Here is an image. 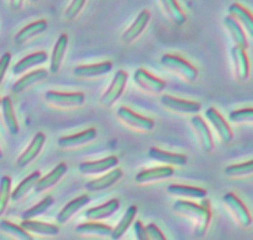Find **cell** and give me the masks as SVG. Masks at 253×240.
Wrapping results in <instances>:
<instances>
[{"mask_svg":"<svg viewBox=\"0 0 253 240\" xmlns=\"http://www.w3.org/2000/svg\"><path fill=\"white\" fill-rule=\"evenodd\" d=\"M229 16H231L235 21L239 22L242 29L247 31L250 36H253V19L252 15L245 6L239 2H232L229 6Z\"/></svg>","mask_w":253,"mask_h":240,"instance_id":"7402d4cb","label":"cell"},{"mask_svg":"<svg viewBox=\"0 0 253 240\" xmlns=\"http://www.w3.org/2000/svg\"><path fill=\"white\" fill-rule=\"evenodd\" d=\"M96 138V130L95 128H88L85 131L77 133L72 136H64L57 140V144L62 149H71V148L81 147V145L88 144L89 142L94 140Z\"/></svg>","mask_w":253,"mask_h":240,"instance_id":"7c38bea8","label":"cell"},{"mask_svg":"<svg viewBox=\"0 0 253 240\" xmlns=\"http://www.w3.org/2000/svg\"><path fill=\"white\" fill-rule=\"evenodd\" d=\"M47 61H48V56H47L46 52L40 51L36 52V53H32L30 54V56L22 58L21 61H19L15 64L14 68H12V74L19 75V74L25 73V71L34 68V67L46 63Z\"/></svg>","mask_w":253,"mask_h":240,"instance_id":"83f0119b","label":"cell"},{"mask_svg":"<svg viewBox=\"0 0 253 240\" xmlns=\"http://www.w3.org/2000/svg\"><path fill=\"white\" fill-rule=\"evenodd\" d=\"M190 125L199 138L202 149L205 153H211L214 150V139H212L211 132H210L209 127L204 122V120L200 116H194V117L190 118Z\"/></svg>","mask_w":253,"mask_h":240,"instance_id":"4fadbf2b","label":"cell"},{"mask_svg":"<svg viewBox=\"0 0 253 240\" xmlns=\"http://www.w3.org/2000/svg\"><path fill=\"white\" fill-rule=\"evenodd\" d=\"M231 59L237 79L240 81L247 80L250 76V62L246 51L240 48V47L234 46L231 49Z\"/></svg>","mask_w":253,"mask_h":240,"instance_id":"ac0fdd59","label":"cell"},{"mask_svg":"<svg viewBox=\"0 0 253 240\" xmlns=\"http://www.w3.org/2000/svg\"><path fill=\"white\" fill-rule=\"evenodd\" d=\"M113 69V63L110 61L101 62L96 64H89V66H79L73 69V74L77 78L82 79H91L99 78L105 74L110 73Z\"/></svg>","mask_w":253,"mask_h":240,"instance_id":"2e32d148","label":"cell"},{"mask_svg":"<svg viewBox=\"0 0 253 240\" xmlns=\"http://www.w3.org/2000/svg\"><path fill=\"white\" fill-rule=\"evenodd\" d=\"M44 100L52 106L61 108L79 107L85 101L83 93H59V91L48 90L44 94Z\"/></svg>","mask_w":253,"mask_h":240,"instance_id":"3957f363","label":"cell"},{"mask_svg":"<svg viewBox=\"0 0 253 240\" xmlns=\"http://www.w3.org/2000/svg\"><path fill=\"white\" fill-rule=\"evenodd\" d=\"M148 158L155 162L163 163L166 167H183L188 163V158L184 154H178V153H169L160 148L152 147L148 150Z\"/></svg>","mask_w":253,"mask_h":240,"instance_id":"9a60e30c","label":"cell"},{"mask_svg":"<svg viewBox=\"0 0 253 240\" xmlns=\"http://www.w3.org/2000/svg\"><path fill=\"white\" fill-rule=\"evenodd\" d=\"M47 26H48V24H47L46 20H43V19L37 20V21H35V22H31V24L26 25L24 29H21L19 32H17L16 36L14 37V42L16 44L25 43L26 41L31 39L32 37L37 36V34H42L43 31H46Z\"/></svg>","mask_w":253,"mask_h":240,"instance_id":"4316f807","label":"cell"},{"mask_svg":"<svg viewBox=\"0 0 253 240\" xmlns=\"http://www.w3.org/2000/svg\"><path fill=\"white\" fill-rule=\"evenodd\" d=\"M133 81L137 84L138 88H141L143 91H147L150 94H161L167 88V84H166L165 80L152 75V74H150L147 70L142 68H138L135 71Z\"/></svg>","mask_w":253,"mask_h":240,"instance_id":"52a82bcc","label":"cell"},{"mask_svg":"<svg viewBox=\"0 0 253 240\" xmlns=\"http://www.w3.org/2000/svg\"><path fill=\"white\" fill-rule=\"evenodd\" d=\"M67 46H68V36L67 34H62L57 39L51 54V63H49V71L51 74L58 73L61 64L63 62L64 54H66Z\"/></svg>","mask_w":253,"mask_h":240,"instance_id":"484cf974","label":"cell"},{"mask_svg":"<svg viewBox=\"0 0 253 240\" xmlns=\"http://www.w3.org/2000/svg\"><path fill=\"white\" fill-rule=\"evenodd\" d=\"M163 10L168 19L175 25V26H182L187 22V15L179 6L177 0H161Z\"/></svg>","mask_w":253,"mask_h":240,"instance_id":"1f68e13d","label":"cell"},{"mask_svg":"<svg viewBox=\"0 0 253 240\" xmlns=\"http://www.w3.org/2000/svg\"><path fill=\"white\" fill-rule=\"evenodd\" d=\"M89 201H90V197H89L88 195H82V196L72 200V201L68 202V204L61 209V212L57 214V222H58L59 224L67 223L79 209H82L85 205H88Z\"/></svg>","mask_w":253,"mask_h":240,"instance_id":"cb8c5ba5","label":"cell"},{"mask_svg":"<svg viewBox=\"0 0 253 240\" xmlns=\"http://www.w3.org/2000/svg\"><path fill=\"white\" fill-rule=\"evenodd\" d=\"M119 120L123 121L124 123L128 126V127L133 128L137 131H143V132H150L155 128V121L151 118L141 116L138 113L133 112L132 110L127 107H120L116 112Z\"/></svg>","mask_w":253,"mask_h":240,"instance_id":"8992f818","label":"cell"},{"mask_svg":"<svg viewBox=\"0 0 253 240\" xmlns=\"http://www.w3.org/2000/svg\"><path fill=\"white\" fill-rule=\"evenodd\" d=\"M0 106H1V113H2V121L9 131L11 136H16L19 133V123H17L16 116L14 112V106H12L11 99L9 96H5L0 101Z\"/></svg>","mask_w":253,"mask_h":240,"instance_id":"d4e9b609","label":"cell"},{"mask_svg":"<svg viewBox=\"0 0 253 240\" xmlns=\"http://www.w3.org/2000/svg\"><path fill=\"white\" fill-rule=\"evenodd\" d=\"M11 194V179L9 176H2L0 179V216L6 209Z\"/></svg>","mask_w":253,"mask_h":240,"instance_id":"f35d334b","label":"cell"},{"mask_svg":"<svg viewBox=\"0 0 253 240\" xmlns=\"http://www.w3.org/2000/svg\"><path fill=\"white\" fill-rule=\"evenodd\" d=\"M146 233H147L148 240H167L165 234L161 232V229L155 223H150L145 227Z\"/></svg>","mask_w":253,"mask_h":240,"instance_id":"b9f144b4","label":"cell"},{"mask_svg":"<svg viewBox=\"0 0 253 240\" xmlns=\"http://www.w3.org/2000/svg\"><path fill=\"white\" fill-rule=\"evenodd\" d=\"M123 177V170L121 169H114L110 172H108L104 176L99 177V179L91 180V181L86 182L85 184V190L90 192H98L103 191V190L109 189L113 185H115L119 180Z\"/></svg>","mask_w":253,"mask_h":240,"instance_id":"ffe728a7","label":"cell"},{"mask_svg":"<svg viewBox=\"0 0 253 240\" xmlns=\"http://www.w3.org/2000/svg\"><path fill=\"white\" fill-rule=\"evenodd\" d=\"M44 142H46V136H44V133L42 132L36 133V136L32 138L29 147H27L26 149H25V152L17 158L16 160L17 168H25L27 167L30 163L34 162V160L36 159L37 155L40 154V152H41Z\"/></svg>","mask_w":253,"mask_h":240,"instance_id":"5bb4252c","label":"cell"},{"mask_svg":"<svg viewBox=\"0 0 253 240\" xmlns=\"http://www.w3.org/2000/svg\"><path fill=\"white\" fill-rule=\"evenodd\" d=\"M253 171V160H249L246 163H241V164L230 165L225 169V175L229 177H242L249 176Z\"/></svg>","mask_w":253,"mask_h":240,"instance_id":"74e56055","label":"cell"},{"mask_svg":"<svg viewBox=\"0 0 253 240\" xmlns=\"http://www.w3.org/2000/svg\"><path fill=\"white\" fill-rule=\"evenodd\" d=\"M76 232L85 237H110L113 228L100 223H83L77 227Z\"/></svg>","mask_w":253,"mask_h":240,"instance_id":"e575fe53","label":"cell"},{"mask_svg":"<svg viewBox=\"0 0 253 240\" xmlns=\"http://www.w3.org/2000/svg\"><path fill=\"white\" fill-rule=\"evenodd\" d=\"M230 122L234 123H252L253 110L251 107L242 108V110L231 111L229 115Z\"/></svg>","mask_w":253,"mask_h":240,"instance_id":"ab89813d","label":"cell"},{"mask_svg":"<svg viewBox=\"0 0 253 240\" xmlns=\"http://www.w3.org/2000/svg\"><path fill=\"white\" fill-rule=\"evenodd\" d=\"M151 14L148 10H142V11L138 14V16L136 17L135 21L130 25L127 30L121 36V42L124 44H130L132 43L135 39H137L141 36L145 29L147 27L148 22H150Z\"/></svg>","mask_w":253,"mask_h":240,"instance_id":"30bf717a","label":"cell"},{"mask_svg":"<svg viewBox=\"0 0 253 240\" xmlns=\"http://www.w3.org/2000/svg\"><path fill=\"white\" fill-rule=\"evenodd\" d=\"M174 175V169L172 167H158L152 168V169L142 170L135 176V181L137 184H150V182L158 181V180L169 179Z\"/></svg>","mask_w":253,"mask_h":240,"instance_id":"e0dca14e","label":"cell"},{"mask_svg":"<svg viewBox=\"0 0 253 240\" xmlns=\"http://www.w3.org/2000/svg\"><path fill=\"white\" fill-rule=\"evenodd\" d=\"M22 4H24V0H10V7L14 11H19L22 7Z\"/></svg>","mask_w":253,"mask_h":240,"instance_id":"f6af8a7d","label":"cell"},{"mask_svg":"<svg viewBox=\"0 0 253 240\" xmlns=\"http://www.w3.org/2000/svg\"><path fill=\"white\" fill-rule=\"evenodd\" d=\"M167 191L172 196L182 197V199L205 200L208 196L207 190L197 186H187V185H169Z\"/></svg>","mask_w":253,"mask_h":240,"instance_id":"603a6c76","label":"cell"},{"mask_svg":"<svg viewBox=\"0 0 253 240\" xmlns=\"http://www.w3.org/2000/svg\"><path fill=\"white\" fill-rule=\"evenodd\" d=\"M2 158V152H1V149H0V159H1Z\"/></svg>","mask_w":253,"mask_h":240,"instance_id":"7dc6e473","label":"cell"},{"mask_svg":"<svg viewBox=\"0 0 253 240\" xmlns=\"http://www.w3.org/2000/svg\"><path fill=\"white\" fill-rule=\"evenodd\" d=\"M119 164V159L115 155L106 157L105 159L96 160V162H84L78 167V170L83 175H96L105 172L108 170L115 169Z\"/></svg>","mask_w":253,"mask_h":240,"instance_id":"8fae6325","label":"cell"},{"mask_svg":"<svg viewBox=\"0 0 253 240\" xmlns=\"http://www.w3.org/2000/svg\"><path fill=\"white\" fill-rule=\"evenodd\" d=\"M0 101H1V99H0Z\"/></svg>","mask_w":253,"mask_h":240,"instance_id":"c3c4849f","label":"cell"},{"mask_svg":"<svg viewBox=\"0 0 253 240\" xmlns=\"http://www.w3.org/2000/svg\"><path fill=\"white\" fill-rule=\"evenodd\" d=\"M136 214H137V207L136 206H130L126 209L125 214L123 216L121 221L119 222L118 226L113 229L111 232V239L113 240H119L123 238L124 234L127 232V229L130 228V226L132 224V222L135 221Z\"/></svg>","mask_w":253,"mask_h":240,"instance_id":"836d02e7","label":"cell"},{"mask_svg":"<svg viewBox=\"0 0 253 240\" xmlns=\"http://www.w3.org/2000/svg\"><path fill=\"white\" fill-rule=\"evenodd\" d=\"M161 103L167 110L178 113H198L200 111V108H202L199 103L183 100V99L173 98V96L169 95L161 96Z\"/></svg>","mask_w":253,"mask_h":240,"instance_id":"9c48e42d","label":"cell"},{"mask_svg":"<svg viewBox=\"0 0 253 240\" xmlns=\"http://www.w3.org/2000/svg\"><path fill=\"white\" fill-rule=\"evenodd\" d=\"M67 170H68L67 165L64 164V163H59L51 172H48L46 176L41 177V179L36 182V185L34 186V190L36 192H39V194L40 192L47 191V190H49L51 187H53L54 185L66 175Z\"/></svg>","mask_w":253,"mask_h":240,"instance_id":"d6986e66","label":"cell"},{"mask_svg":"<svg viewBox=\"0 0 253 240\" xmlns=\"http://www.w3.org/2000/svg\"><path fill=\"white\" fill-rule=\"evenodd\" d=\"M222 202L226 206V208L231 212L234 218L236 219L237 223L244 228H249L252 224L251 214H250L249 209L244 205V202L234 194V192H227L224 197H222Z\"/></svg>","mask_w":253,"mask_h":240,"instance_id":"277c9868","label":"cell"},{"mask_svg":"<svg viewBox=\"0 0 253 240\" xmlns=\"http://www.w3.org/2000/svg\"><path fill=\"white\" fill-rule=\"evenodd\" d=\"M41 179V172L35 171L31 175H29L27 177H25L21 182L16 186V189L10 194V200L12 202H17L25 197V195L30 191L31 189H34V186L36 185V182Z\"/></svg>","mask_w":253,"mask_h":240,"instance_id":"d6a6232c","label":"cell"},{"mask_svg":"<svg viewBox=\"0 0 253 240\" xmlns=\"http://www.w3.org/2000/svg\"><path fill=\"white\" fill-rule=\"evenodd\" d=\"M10 61H11V54L9 52H6V53H4L0 57V84H1L2 79H4L7 68H9Z\"/></svg>","mask_w":253,"mask_h":240,"instance_id":"7bdbcfd3","label":"cell"},{"mask_svg":"<svg viewBox=\"0 0 253 240\" xmlns=\"http://www.w3.org/2000/svg\"><path fill=\"white\" fill-rule=\"evenodd\" d=\"M173 211L179 216L188 218L195 223L194 234L197 238H203L207 234L211 221V211H210L209 201H203L202 205H195L193 202L179 200L173 205Z\"/></svg>","mask_w":253,"mask_h":240,"instance_id":"6da1fadb","label":"cell"},{"mask_svg":"<svg viewBox=\"0 0 253 240\" xmlns=\"http://www.w3.org/2000/svg\"><path fill=\"white\" fill-rule=\"evenodd\" d=\"M0 231L4 232L5 234H7L15 240H34V238L30 236V233L24 231L20 226H16V224L11 223L9 221L0 222Z\"/></svg>","mask_w":253,"mask_h":240,"instance_id":"8d00e7d4","label":"cell"},{"mask_svg":"<svg viewBox=\"0 0 253 240\" xmlns=\"http://www.w3.org/2000/svg\"><path fill=\"white\" fill-rule=\"evenodd\" d=\"M127 79H128V75L125 70L116 71L115 76H114L109 89L100 98V103L104 106V107H111V106L119 100V98L123 95L124 90H125Z\"/></svg>","mask_w":253,"mask_h":240,"instance_id":"5b68a950","label":"cell"},{"mask_svg":"<svg viewBox=\"0 0 253 240\" xmlns=\"http://www.w3.org/2000/svg\"><path fill=\"white\" fill-rule=\"evenodd\" d=\"M52 205H53V197L46 196L44 199H42L39 204L35 205L34 207L26 209V211L21 214V219L22 221H31V219L36 218V217L42 216Z\"/></svg>","mask_w":253,"mask_h":240,"instance_id":"d590c367","label":"cell"},{"mask_svg":"<svg viewBox=\"0 0 253 240\" xmlns=\"http://www.w3.org/2000/svg\"><path fill=\"white\" fill-rule=\"evenodd\" d=\"M24 231H26L27 233H34L37 236L42 237H56L59 234L58 227L53 226V224H47L42 223V222H37L31 219V221H22L20 224Z\"/></svg>","mask_w":253,"mask_h":240,"instance_id":"f1b7e54d","label":"cell"},{"mask_svg":"<svg viewBox=\"0 0 253 240\" xmlns=\"http://www.w3.org/2000/svg\"><path fill=\"white\" fill-rule=\"evenodd\" d=\"M161 66L167 70L175 73L178 76L187 80L188 83H194L198 78V69L179 56L165 54L161 58Z\"/></svg>","mask_w":253,"mask_h":240,"instance_id":"7a4b0ae2","label":"cell"},{"mask_svg":"<svg viewBox=\"0 0 253 240\" xmlns=\"http://www.w3.org/2000/svg\"><path fill=\"white\" fill-rule=\"evenodd\" d=\"M205 117L207 120L211 123V126L214 127L215 132L217 133L219 138L221 139V142L224 143H230L234 139V133H232L231 128H230L229 123L224 120L221 115L217 112V110H215L214 107H210L205 111Z\"/></svg>","mask_w":253,"mask_h":240,"instance_id":"ba28073f","label":"cell"},{"mask_svg":"<svg viewBox=\"0 0 253 240\" xmlns=\"http://www.w3.org/2000/svg\"><path fill=\"white\" fill-rule=\"evenodd\" d=\"M224 25L225 27H226L227 31H229L232 41L235 42V46L240 47V48L246 51L247 47H249V42H247V37L246 34H245V31L244 29H242L241 25L237 21H235L231 16L225 17Z\"/></svg>","mask_w":253,"mask_h":240,"instance_id":"f546056e","label":"cell"},{"mask_svg":"<svg viewBox=\"0 0 253 240\" xmlns=\"http://www.w3.org/2000/svg\"><path fill=\"white\" fill-rule=\"evenodd\" d=\"M29 1H30V2H32V4H36V2L39 1V0H29Z\"/></svg>","mask_w":253,"mask_h":240,"instance_id":"bcb514c9","label":"cell"},{"mask_svg":"<svg viewBox=\"0 0 253 240\" xmlns=\"http://www.w3.org/2000/svg\"><path fill=\"white\" fill-rule=\"evenodd\" d=\"M133 231H135V236L137 240H148L147 233H146L145 226L142 224V222H136L135 227H133Z\"/></svg>","mask_w":253,"mask_h":240,"instance_id":"ee69618b","label":"cell"},{"mask_svg":"<svg viewBox=\"0 0 253 240\" xmlns=\"http://www.w3.org/2000/svg\"><path fill=\"white\" fill-rule=\"evenodd\" d=\"M47 75H48V73H47L44 69H39V70L31 71V73L22 76L21 79H19V80L11 86V91L14 94H21L22 91L26 90V89L30 88L31 85L46 79Z\"/></svg>","mask_w":253,"mask_h":240,"instance_id":"4dcf8cb0","label":"cell"},{"mask_svg":"<svg viewBox=\"0 0 253 240\" xmlns=\"http://www.w3.org/2000/svg\"><path fill=\"white\" fill-rule=\"evenodd\" d=\"M120 207V202L119 200L114 199L110 200L106 204L100 205V206L93 207V208H89L88 211H85L84 217H85L88 221H100V219L109 218L110 216H113L116 211Z\"/></svg>","mask_w":253,"mask_h":240,"instance_id":"44dd1931","label":"cell"},{"mask_svg":"<svg viewBox=\"0 0 253 240\" xmlns=\"http://www.w3.org/2000/svg\"><path fill=\"white\" fill-rule=\"evenodd\" d=\"M85 2L86 0H72V2L68 5L66 11H64V19H66V21H73L78 16L79 12L82 11Z\"/></svg>","mask_w":253,"mask_h":240,"instance_id":"60d3db41","label":"cell"}]
</instances>
